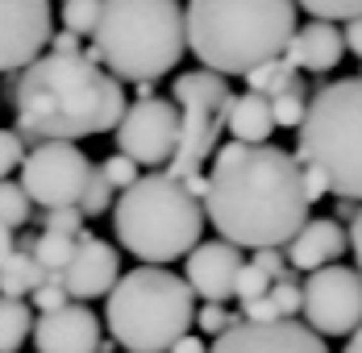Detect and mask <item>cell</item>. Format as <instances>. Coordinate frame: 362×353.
<instances>
[{"mask_svg":"<svg viewBox=\"0 0 362 353\" xmlns=\"http://www.w3.org/2000/svg\"><path fill=\"white\" fill-rule=\"evenodd\" d=\"M171 104L180 108V138H175V154L167 162V175L171 179H192L200 175V167L213 158L225 129V116L233 104V88L213 75V71H183L171 83Z\"/></svg>","mask_w":362,"mask_h":353,"instance_id":"8","label":"cell"},{"mask_svg":"<svg viewBox=\"0 0 362 353\" xmlns=\"http://www.w3.org/2000/svg\"><path fill=\"white\" fill-rule=\"evenodd\" d=\"M100 175H105V183H109L112 191H125V187L138 183V167L125 154H112L109 162H100Z\"/></svg>","mask_w":362,"mask_h":353,"instance_id":"32","label":"cell"},{"mask_svg":"<svg viewBox=\"0 0 362 353\" xmlns=\"http://www.w3.org/2000/svg\"><path fill=\"white\" fill-rule=\"evenodd\" d=\"M134 88H138V100H150L154 96V83H134Z\"/></svg>","mask_w":362,"mask_h":353,"instance_id":"45","label":"cell"},{"mask_svg":"<svg viewBox=\"0 0 362 353\" xmlns=\"http://www.w3.org/2000/svg\"><path fill=\"white\" fill-rule=\"evenodd\" d=\"M337 216H350V220H354V216H358V204H354V200H341V204H337Z\"/></svg>","mask_w":362,"mask_h":353,"instance_id":"43","label":"cell"},{"mask_svg":"<svg viewBox=\"0 0 362 353\" xmlns=\"http://www.w3.org/2000/svg\"><path fill=\"white\" fill-rule=\"evenodd\" d=\"M37 353H92L100 345V316L83 304H63L54 312H42L30 328Z\"/></svg>","mask_w":362,"mask_h":353,"instance_id":"16","label":"cell"},{"mask_svg":"<svg viewBox=\"0 0 362 353\" xmlns=\"http://www.w3.org/2000/svg\"><path fill=\"white\" fill-rule=\"evenodd\" d=\"M54 34L50 0H0V75L30 67Z\"/></svg>","mask_w":362,"mask_h":353,"instance_id":"12","label":"cell"},{"mask_svg":"<svg viewBox=\"0 0 362 353\" xmlns=\"http://www.w3.org/2000/svg\"><path fill=\"white\" fill-rule=\"evenodd\" d=\"M341 253H350V241H346V229H341V220H333V216H308L300 229H296V237L288 241L284 249V258H288L296 270H321V266H337V258Z\"/></svg>","mask_w":362,"mask_h":353,"instance_id":"17","label":"cell"},{"mask_svg":"<svg viewBox=\"0 0 362 353\" xmlns=\"http://www.w3.org/2000/svg\"><path fill=\"white\" fill-rule=\"evenodd\" d=\"M30 220H34V204L25 200V191H21L17 183L0 179V225H4L8 233H17V229H25Z\"/></svg>","mask_w":362,"mask_h":353,"instance_id":"24","label":"cell"},{"mask_svg":"<svg viewBox=\"0 0 362 353\" xmlns=\"http://www.w3.org/2000/svg\"><path fill=\"white\" fill-rule=\"evenodd\" d=\"M304 328L325 337H350L362 324V275L354 266H321L300 282Z\"/></svg>","mask_w":362,"mask_h":353,"instance_id":"10","label":"cell"},{"mask_svg":"<svg viewBox=\"0 0 362 353\" xmlns=\"http://www.w3.org/2000/svg\"><path fill=\"white\" fill-rule=\"evenodd\" d=\"M250 266H258V270H262L271 282H279V279H288V275H291V270H288V258H284V249H254Z\"/></svg>","mask_w":362,"mask_h":353,"instance_id":"36","label":"cell"},{"mask_svg":"<svg viewBox=\"0 0 362 353\" xmlns=\"http://www.w3.org/2000/svg\"><path fill=\"white\" fill-rule=\"evenodd\" d=\"M112 233L142 266H167L200 246L204 208L200 200L167 171L138 175L134 187L112 204Z\"/></svg>","mask_w":362,"mask_h":353,"instance_id":"5","label":"cell"},{"mask_svg":"<svg viewBox=\"0 0 362 353\" xmlns=\"http://www.w3.org/2000/svg\"><path fill=\"white\" fill-rule=\"evenodd\" d=\"M271 320H279V312H275V304H271L267 295L242 304V324H271Z\"/></svg>","mask_w":362,"mask_h":353,"instance_id":"37","label":"cell"},{"mask_svg":"<svg viewBox=\"0 0 362 353\" xmlns=\"http://www.w3.org/2000/svg\"><path fill=\"white\" fill-rule=\"evenodd\" d=\"M267 291H271V279H267V275H262L258 266H250V262H246V266L238 270V282H233V295H238L242 304H250V299H258V295H267Z\"/></svg>","mask_w":362,"mask_h":353,"instance_id":"33","label":"cell"},{"mask_svg":"<svg viewBox=\"0 0 362 353\" xmlns=\"http://www.w3.org/2000/svg\"><path fill=\"white\" fill-rule=\"evenodd\" d=\"M34 328V308L25 299H4L0 295V353H17Z\"/></svg>","mask_w":362,"mask_h":353,"instance_id":"21","label":"cell"},{"mask_svg":"<svg viewBox=\"0 0 362 353\" xmlns=\"http://www.w3.org/2000/svg\"><path fill=\"white\" fill-rule=\"evenodd\" d=\"M346 241H350V253L358 258V275H362V204H358V216L350 220V233H346Z\"/></svg>","mask_w":362,"mask_h":353,"instance_id":"40","label":"cell"},{"mask_svg":"<svg viewBox=\"0 0 362 353\" xmlns=\"http://www.w3.org/2000/svg\"><path fill=\"white\" fill-rule=\"evenodd\" d=\"M246 266L242 249L229 241H200L196 249H187V266H183V282L196 299L204 304H225L233 299V282L238 270Z\"/></svg>","mask_w":362,"mask_h":353,"instance_id":"15","label":"cell"},{"mask_svg":"<svg viewBox=\"0 0 362 353\" xmlns=\"http://www.w3.org/2000/svg\"><path fill=\"white\" fill-rule=\"evenodd\" d=\"M25 304L37 308V316H42V312H54V308H63V304H71V299H67V291H63V279H59V275H46V279L30 291Z\"/></svg>","mask_w":362,"mask_h":353,"instance_id":"30","label":"cell"},{"mask_svg":"<svg viewBox=\"0 0 362 353\" xmlns=\"http://www.w3.org/2000/svg\"><path fill=\"white\" fill-rule=\"evenodd\" d=\"M296 34L291 0H192L183 8V42L221 79L279 59Z\"/></svg>","mask_w":362,"mask_h":353,"instance_id":"3","label":"cell"},{"mask_svg":"<svg viewBox=\"0 0 362 353\" xmlns=\"http://www.w3.org/2000/svg\"><path fill=\"white\" fill-rule=\"evenodd\" d=\"M296 8H304L313 21H354L362 17V0H291Z\"/></svg>","mask_w":362,"mask_h":353,"instance_id":"27","label":"cell"},{"mask_svg":"<svg viewBox=\"0 0 362 353\" xmlns=\"http://www.w3.org/2000/svg\"><path fill=\"white\" fill-rule=\"evenodd\" d=\"M341 353H362V324L350 333V341H346V349H341Z\"/></svg>","mask_w":362,"mask_h":353,"instance_id":"42","label":"cell"},{"mask_svg":"<svg viewBox=\"0 0 362 353\" xmlns=\"http://www.w3.org/2000/svg\"><path fill=\"white\" fill-rule=\"evenodd\" d=\"M79 216L88 220V216H100V212L112 208V187L105 183V175H100V167H92L88 171V183H83V191H79Z\"/></svg>","mask_w":362,"mask_h":353,"instance_id":"26","label":"cell"},{"mask_svg":"<svg viewBox=\"0 0 362 353\" xmlns=\"http://www.w3.org/2000/svg\"><path fill=\"white\" fill-rule=\"evenodd\" d=\"M105 299L112 345H125L129 353H167L196 320V295L167 266H138L121 275Z\"/></svg>","mask_w":362,"mask_h":353,"instance_id":"7","label":"cell"},{"mask_svg":"<svg viewBox=\"0 0 362 353\" xmlns=\"http://www.w3.org/2000/svg\"><path fill=\"white\" fill-rule=\"evenodd\" d=\"M296 162L325 179L337 200L362 204V79L321 83L296 125Z\"/></svg>","mask_w":362,"mask_h":353,"instance_id":"6","label":"cell"},{"mask_svg":"<svg viewBox=\"0 0 362 353\" xmlns=\"http://www.w3.org/2000/svg\"><path fill=\"white\" fill-rule=\"evenodd\" d=\"M192 324H196L200 333H209V337H221L225 328H238V324H242V316H233L225 304H200Z\"/></svg>","mask_w":362,"mask_h":353,"instance_id":"29","label":"cell"},{"mask_svg":"<svg viewBox=\"0 0 362 353\" xmlns=\"http://www.w3.org/2000/svg\"><path fill=\"white\" fill-rule=\"evenodd\" d=\"M117 154H125L134 167H167L175 154V138H180V108L163 96L150 100H134L125 104L121 121H117Z\"/></svg>","mask_w":362,"mask_h":353,"instance_id":"11","label":"cell"},{"mask_svg":"<svg viewBox=\"0 0 362 353\" xmlns=\"http://www.w3.org/2000/svg\"><path fill=\"white\" fill-rule=\"evenodd\" d=\"M71 249H75V237H63V233H46L42 229V237H34V262L42 266V275H63V266L71 262Z\"/></svg>","mask_w":362,"mask_h":353,"instance_id":"23","label":"cell"},{"mask_svg":"<svg viewBox=\"0 0 362 353\" xmlns=\"http://www.w3.org/2000/svg\"><path fill=\"white\" fill-rule=\"evenodd\" d=\"M42 279H46V275H42V266L34 262L30 249L13 246L0 258V295H4V299H30V291H34Z\"/></svg>","mask_w":362,"mask_h":353,"instance_id":"20","label":"cell"},{"mask_svg":"<svg viewBox=\"0 0 362 353\" xmlns=\"http://www.w3.org/2000/svg\"><path fill=\"white\" fill-rule=\"evenodd\" d=\"M225 129L233 133V141H242V145H262V141L275 133L271 100L258 96V92H242V96H233L229 116H225Z\"/></svg>","mask_w":362,"mask_h":353,"instance_id":"19","label":"cell"},{"mask_svg":"<svg viewBox=\"0 0 362 353\" xmlns=\"http://www.w3.org/2000/svg\"><path fill=\"white\" fill-rule=\"evenodd\" d=\"M296 71L284 63V59H267V63H258L254 71H246V83H250V92H258V96H279V92H291L296 88Z\"/></svg>","mask_w":362,"mask_h":353,"instance_id":"22","label":"cell"},{"mask_svg":"<svg viewBox=\"0 0 362 353\" xmlns=\"http://www.w3.org/2000/svg\"><path fill=\"white\" fill-rule=\"evenodd\" d=\"M92 353H117V349H112V341H100V345H96Z\"/></svg>","mask_w":362,"mask_h":353,"instance_id":"46","label":"cell"},{"mask_svg":"<svg viewBox=\"0 0 362 353\" xmlns=\"http://www.w3.org/2000/svg\"><path fill=\"white\" fill-rule=\"evenodd\" d=\"M167 353H209V345H204L200 337H192V333H183V337H180V341H175V345H171Z\"/></svg>","mask_w":362,"mask_h":353,"instance_id":"41","label":"cell"},{"mask_svg":"<svg viewBox=\"0 0 362 353\" xmlns=\"http://www.w3.org/2000/svg\"><path fill=\"white\" fill-rule=\"evenodd\" d=\"M183 4L180 0H100L92 30V63L112 79L154 83L183 59Z\"/></svg>","mask_w":362,"mask_h":353,"instance_id":"4","label":"cell"},{"mask_svg":"<svg viewBox=\"0 0 362 353\" xmlns=\"http://www.w3.org/2000/svg\"><path fill=\"white\" fill-rule=\"evenodd\" d=\"M341 54H346V46H341V30L333 25V21H308V25H300L296 34L288 37V46H284V63L291 71H313V75H325L341 63Z\"/></svg>","mask_w":362,"mask_h":353,"instance_id":"18","label":"cell"},{"mask_svg":"<svg viewBox=\"0 0 362 353\" xmlns=\"http://www.w3.org/2000/svg\"><path fill=\"white\" fill-rule=\"evenodd\" d=\"M204 220L238 249H279L308 220L300 162L284 145L225 141L204 175Z\"/></svg>","mask_w":362,"mask_h":353,"instance_id":"1","label":"cell"},{"mask_svg":"<svg viewBox=\"0 0 362 353\" xmlns=\"http://www.w3.org/2000/svg\"><path fill=\"white\" fill-rule=\"evenodd\" d=\"M358 79H362V71H358Z\"/></svg>","mask_w":362,"mask_h":353,"instance_id":"47","label":"cell"},{"mask_svg":"<svg viewBox=\"0 0 362 353\" xmlns=\"http://www.w3.org/2000/svg\"><path fill=\"white\" fill-rule=\"evenodd\" d=\"M341 46H346L350 54H358V59H362V17L346 21V30H341Z\"/></svg>","mask_w":362,"mask_h":353,"instance_id":"38","label":"cell"},{"mask_svg":"<svg viewBox=\"0 0 362 353\" xmlns=\"http://www.w3.org/2000/svg\"><path fill=\"white\" fill-rule=\"evenodd\" d=\"M8 249H13V233H8V229H4V225H0V258H4V253H8Z\"/></svg>","mask_w":362,"mask_h":353,"instance_id":"44","label":"cell"},{"mask_svg":"<svg viewBox=\"0 0 362 353\" xmlns=\"http://www.w3.org/2000/svg\"><path fill=\"white\" fill-rule=\"evenodd\" d=\"M21 191L30 204H42V208H75L79 204V191L88 183V154L75 150V141H37L30 145V154L21 158Z\"/></svg>","mask_w":362,"mask_h":353,"instance_id":"9","label":"cell"},{"mask_svg":"<svg viewBox=\"0 0 362 353\" xmlns=\"http://www.w3.org/2000/svg\"><path fill=\"white\" fill-rule=\"evenodd\" d=\"M42 225H46V233H63V237H79V233H83L79 208H50L42 216Z\"/></svg>","mask_w":362,"mask_h":353,"instance_id":"35","label":"cell"},{"mask_svg":"<svg viewBox=\"0 0 362 353\" xmlns=\"http://www.w3.org/2000/svg\"><path fill=\"white\" fill-rule=\"evenodd\" d=\"M209 353H329L325 341L304 328L300 320H271V324H238L225 328Z\"/></svg>","mask_w":362,"mask_h":353,"instance_id":"14","label":"cell"},{"mask_svg":"<svg viewBox=\"0 0 362 353\" xmlns=\"http://www.w3.org/2000/svg\"><path fill=\"white\" fill-rule=\"evenodd\" d=\"M304 108H308V92H304V83L296 79L291 92L271 96V121H275V129H279V125H284V129H296V125L304 121Z\"/></svg>","mask_w":362,"mask_h":353,"instance_id":"25","label":"cell"},{"mask_svg":"<svg viewBox=\"0 0 362 353\" xmlns=\"http://www.w3.org/2000/svg\"><path fill=\"white\" fill-rule=\"evenodd\" d=\"M267 299L275 304V312H279V320L300 316V282L291 279V275H288V279H279V282H271Z\"/></svg>","mask_w":362,"mask_h":353,"instance_id":"31","label":"cell"},{"mask_svg":"<svg viewBox=\"0 0 362 353\" xmlns=\"http://www.w3.org/2000/svg\"><path fill=\"white\" fill-rule=\"evenodd\" d=\"M17 133L25 145L112 133L125 112V88L88 54H37L13 75Z\"/></svg>","mask_w":362,"mask_h":353,"instance_id":"2","label":"cell"},{"mask_svg":"<svg viewBox=\"0 0 362 353\" xmlns=\"http://www.w3.org/2000/svg\"><path fill=\"white\" fill-rule=\"evenodd\" d=\"M96 17H100V0H63V13H59L63 30L75 37L92 34L96 30Z\"/></svg>","mask_w":362,"mask_h":353,"instance_id":"28","label":"cell"},{"mask_svg":"<svg viewBox=\"0 0 362 353\" xmlns=\"http://www.w3.org/2000/svg\"><path fill=\"white\" fill-rule=\"evenodd\" d=\"M59 4H63V0H59Z\"/></svg>","mask_w":362,"mask_h":353,"instance_id":"48","label":"cell"},{"mask_svg":"<svg viewBox=\"0 0 362 353\" xmlns=\"http://www.w3.org/2000/svg\"><path fill=\"white\" fill-rule=\"evenodd\" d=\"M59 279H63L67 299H75V304L100 299V295L112 291V282L121 279V253L105 237H96V233H79L75 249H71V262L63 266Z\"/></svg>","mask_w":362,"mask_h":353,"instance_id":"13","label":"cell"},{"mask_svg":"<svg viewBox=\"0 0 362 353\" xmlns=\"http://www.w3.org/2000/svg\"><path fill=\"white\" fill-rule=\"evenodd\" d=\"M46 46H50V54H83V50H79V37L67 34V30H63V34H50Z\"/></svg>","mask_w":362,"mask_h":353,"instance_id":"39","label":"cell"},{"mask_svg":"<svg viewBox=\"0 0 362 353\" xmlns=\"http://www.w3.org/2000/svg\"><path fill=\"white\" fill-rule=\"evenodd\" d=\"M25 158V141L17 129H0V179H8V171H17Z\"/></svg>","mask_w":362,"mask_h":353,"instance_id":"34","label":"cell"}]
</instances>
